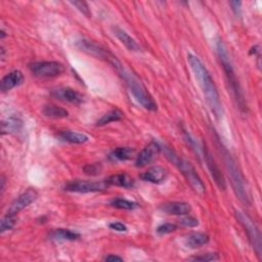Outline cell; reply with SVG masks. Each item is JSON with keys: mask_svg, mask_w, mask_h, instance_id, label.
Returning a JSON list of instances; mask_svg holds the SVG:
<instances>
[{"mask_svg": "<svg viewBox=\"0 0 262 262\" xmlns=\"http://www.w3.org/2000/svg\"><path fill=\"white\" fill-rule=\"evenodd\" d=\"M165 157L169 162H171L184 176L187 183L190 185V187L199 195H204L206 192V187L204 182L202 181L201 177L197 173L196 169L193 167V165L181 158L173 149L169 147L162 148Z\"/></svg>", "mask_w": 262, "mask_h": 262, "instance_id": "cell-5", "label": "cell"}, {"mask_svg": "<svg viewBox=\"0 0 262 262\" xmlns=\"http://www.w3.org/2000/svg\"><path fill=\"white\" fill-rule=\"evenodd\" d=\"M73 7H75L80 13H82L85 17L90 18L91 17V12L88 7V5L85 2H71L70 3Z\"/></svg>", "mask_w": 262, "mask_h": 262, "instance_id": "cell-30", "label": "cell"}, {"mask_svg": "<svg viewBox=\"0 0 262 262\" xmlns=\"http://www.w3.org/2000/svg\"><path fill=\"white\" fill-rule=\"evenodd\" d=\"M215 141L217 145V149L221 154L226 172L230 179V183H231V186H232V189H233L235 196L239 198V200L242 203L250 206L251 198H250V195L247 189L245 178H244L235 160L233 159L231 154L227 151V149L223 146V144L219 139L218 134H216V133H215Z\"/></svg>", "mask_w": 262, "mask_h": 262, "instance_id": "cell-2", "label": "cell"}, {"mask_svg": "<svg viewBox=\"0 0 262 262\" xmlns=\"http://www.w3.org/2000/svg\"><path fill=\"white\" fill-rule=\"evenodd\" d=\"M234 216L237 220V222L243 226L245 232L248 235L249 242L252 245L256 255L261 259L262 256V243H261V233L253 219L246 214L244 211L241 210H235L234 211Z\"/></svg>", "mask_w": 262, "mask_h": 262, "instance_id": "cell-6", "label": "cell"}, {"mask_svg": "<svg viewBox=\"0 0 262 262\" xmlns=\"http://www.w3.org/2000/svg\"><path fill=\"white\" fill-rule=\"evenodd\" d=\"M114 34L121 41V43L130 52H139L140 46L137 41L131 37L127 32L120 28H114Z\"/></svg>", "mask_w": 262, "mask_h": 262, "instance_id": "cell-20", "label": "cell"}, {"mask_svg": "<svg viewBox=\"0 0 262 262\" xmlns=\"http://www.w3.org/2000/svg\"><path fill=\"white\" fill-rule=\"evenodd\" d=\"M25 78L24 75L21 71L19 70H15L10 72L9 74H7L3 80H2V85H0V88L5 92V91H9L14 89L15 87L20 86L21 84H23Z\"/></svg>", "mask_w": 262, "mask_h": 262, "instance_id": "cell-16", "label": "cell"}, {"mask_svg": "<svg viewBox=\"0 0 262 262\" xmlns=\"http://www.w3.org/2000/svg\"><path fill=\"white\" fill-rule=\"evenodd\" d=\"M24 126L23 120L16 116H11L2 121V134H12L22 130Z\"/></svg>", "mask_w": 262, "mask_h": 262, "instance_id": "cell-17", "label": "cell"}, {"mask_svg": "<svg viewBox=\"0 0 262 262\" xmlns=\"http://www.w3.org/2000/svg\"><path fill=\"white\" fill-rule=\"evenodd\" d=\"M201 150H202L203 158H204V160H205V163H206V165H207V167H208V170H209V172H210V174H211L213 180L215 181L216 185H217L220 189L224 190V189L226 188L225 179H224V177H223V175H222V173H221V171H220L218 165L216 164L214 158L212 157L211 152L209 151V149L207 148L206 145H204Z\"/></svg>", "mask_w": 262, "mask_h": 262, "instance_id": "cell-10", "label": "cell"}, {"mask_svg": "<svg viewBox=\"0 0 262 262\" xmlns=\"http://www.w3.org/2000/svg\"><path fill=\"white\" fill-rule=\"evenodd\" d=\"M110 205L114 208L117 209H122V210H134L138 207V204L136 202L123 199V198H117L111 201Z\"/></svg>", "mask_w": 262, "mask_h": 262, "instance_id": "cell-26", "label": "cell"}, {"mask_svg": "<svg viewBox=\"0 0 262 262\" xmlns=\"http://www.w3.org/2000/svg\"><path fill=\"white\" fill-rule=\"evenodd\" d=\"M52 96L59 101L74 105H80L84 101L83 96L71 87H61L55 89L53 90Z\"/></svg>", "mask_w": 262, "mask_h": 262, "instance_id": "cell-13", "label": "cell"}, {"mask_svg": "<svg viewBox=\"0 0 262 262\" xmlns=\"http://www.w3.org/2000/svg\"><path fill=\"white\" fill-rule=\"evenodd\" d=\"M160 210L168 215L183 216L192 211V206L186 202H168L160 206Z\"/></svg>", "mask_w": 262, "mask_h": 262, "instance_id": "cell-14", "label": "cell"}, {"mask_svg": "<svg viewBox=\"0 0 262 262\" xmlns=\"http://www.w3.org/2000/svg\"><path fill=\"white\" fill-rule=\"evenodd\" d=\"M59 137L61 139H63L64 141H67L70 144H75V145H83V144H86L89 141L88 135H86L84 133L72 131V130L61 131L59 133Z\"/></svg>", "mask_w": 262, "mask_h": 262, "instance_id": "cell-21", "label": "cell"}, {"mask_svg": "<svg viewBox=\"0 0 262 262\" xmlns=\"http://www.w3.org/2000/svg\"><path fill=\"white\" fill-rule=\"evenodd\" d=\"M210 237L205 232H192L184 239V245L189 249H198L207 245Z\"/></svg>", "mask_w": 262, "mask_h": 262, "instance_id": "cell-18", "label": "cell"}, {"mask_svg": "<svg viewBox=\"0 0 262 262\" xmlns=\"http://www.w3.org/2000/svg\"><path fill=\"white\" fill-rule=\"evenodd\" d=\"M31 73L39 78H55L65 73L66 68L60 62L42 61L30 65Z\"/></svg>", "mask_w": 262, "mask_h": 262, "instance_id": "cell-7", "label": "cell"}, {"mask_svg": "<svg viewBox=\"0 0 262 262\" xmlns=\"http://www.w3.org/2000/svg\"><path fill=\"white\" fill-rule=\"evenodd\" d=\"M162 147L157 141H151L145 149L137 155L135 160V166L138 168L145 167L152 163L161 153Z\"/></svg>", "mask_w": 262, "mask_h": 262, "instance_id": "cell-12", "label": "cell"}, {"mask_svg": "<svg viewBox=\"0 0 262 262\" xmlns=\"http://www.w3.org/2000/svg\"><path fill=\"white\" fill-rule=\"evenodd\" d=\"M0 52H2V56H0V58H2V60L4 61L5 60V57H6V53H5V49L2 47V50H0Z\"/></svg>", "mask_w": 262, "mask_h": 262, "instance_id": "cell-37", "label": "cell"}, {"mask_svg": "<svg viewBox=\"0 0 262 262\" xmlns=\"http://www.w3.org/2000/svg\"><path fill=\"white\" fill-rule=\"evenodd\" d=\"M42 114L52 119H64L69 116V112L59 106L56 105H46L42 109Z\"/></svg>", "mask_w": 262, "mask_h": 262, "instance_id": "cell-23", "label": "cell"}, {"mask_svg": "<svg viewBox=\"0 0 262 262\" xmlns=\"http://www.w3.org/2000/svg\"><path fill=\"white\" fill-rule=\"evenodd\" d=\"M2 185H0V190H2V195L4 194V190H5V184H6V178H5V176L3 175L2 176Z\"/></svg>", "mask_w": 262, "mask_h": 262, "instance_id": "cell-36", "label": "cell"}, {"mask_svg": "<svg viewBox=\"0 0 262 262\" xmlns=\"http://www.w3.org/2000/svg\"><path fill=\"white\" fill-rule=\"evenodd\" d=\"M134 150L128 147H119L115 149L110 155L109 159L111 161H127L132 158L134 155Z\"/></svg>", "mask_w": 262, "mask_h": 262, "instance_id": "cell-24", "label": "cell"}, {"mask_svg": "<svg viewBox=\"0 0 262 262\" xmlns=\"http://www.w3.org/2000/svg\"><path fill=\"white\" fill-rule=\"evenodd\" d=\"M49 237L53 241H75L80 237V234L67 228H57L50 232Z\"/></svg>", "mask_w": 262, "mask_h": 262, "instance_id": "cell-22", "label": "cell"}, {"mask_svg": "<svg viewBox=\"0 0 262 262\" xmlns=\"http://www.w3.org/2000/svg\"><path fill=\"white\" fill-rule=\"evenodd\" d=\"M6 37V32L4 30H2V39H4Z\"/></svg>", "mask_w": 262, "mask_h": 262, "instance_id": "cell-38", "label": "cell"}, {"mask_svg": "<svg viewBox=\"0 0 262 262\" xmlns=\"http://www.w3.org/2000/svg\"><path fill=\"white\" fill-rule=\"evenodd\" d=\"M123 112L120 111L119 109H114L109 111L108 113H106L105 115H103V117L101 119H99L97 121V126H106L112 122H118L120 120H122L123 118Z\"/></svg>", "mask_w": 262, "mask_h": 262, "instance_id": "cell-25", "label": "cell"}, {"mask_svg": "<svg viewBox=\"0 0 262 262\" xmlns=\"http://www.w3.org/2000/svg\"><path fill=\"white\" fill-rule=\"evenodd\" d=\"M38 199V193L34 188H28L23 194H21L11 205L8 214L12 216H16L19 212L29 207Z\"/></svg>", "mask_w": 262, "mask_h": 262, "instance_id": "cell-11", "label": "cell"}, {"mask_svg": "<svg viewBox=\"0 0 262 262\" xmlns=\"http://www.w3.org/2000/svg\"><path fill=\"white\" fill-rule=\"evenodd\" d=\"M167 175H168L167 170L164 167L156 165V166H153V167L149 168L144 173H141L140 178L145 181L155 183V184H159V183H162L166 180Z\"/></svg>", "mask_w": 262, "mask_h": 262, "instance_id": "cell-15", "label": "cell"}, {"mask_svg": "<svg viewBox=\"0 0 262 262\" xmlns=\"http://www.w3.org/2000/svg\"><path fill=\"white\" fill-rule=\"evenodd\" d=\"M16 216H12L7 214L2 221H0V232L4 233L6 231L12 230L16 225Z\"/></svg>", "mask_w": 262, "mask_h": 262, "instance_id": "cell-27", "label": "cell"}, {"mask_svg": "<svg viewBox=\"0 0 262 262\" xmlns=\"http://www.w3.org/2000/svg\"><path fill=\"white\" fill-rule=\"evenodd\" d=\"M216 50H217V54L226 78V82L228 84V88L230 89V92L239 107V109L241 110L242 113H247L248 112V107H247V103L243 93V90L241 88L239 79L236 78L235 72L233 70L231 61H230V57L229 54L227 52V49L225 46V44L223 43V41L221 39H218L216 42Z\"/></svg>", "mask_w": 262, "mask_h": 262, "instance_id": "cell-3", "label": "cell"}, {"mask_svg": "<svg viewBox=\"0 0 262 262\" xmlns=\"http://www.w3.org/2000/svg\"><path fill=\"white\" fill-rule=\"evenodd\" d=\"M177 228H178V226L175 223L167 222V223H163V224L159 225L157 227L156 231L159 235H165V234H168V233H171V232L177 230Z\"/></svg>", "mask_w": 262, "mask_h": 262, "instance_id": "cell-28", "label": "cell"}, {"mask_svg": "<svg viewBox=\"0 0 262 262\" xmlns=\"http://www.w3.org/2000/svg\"><path fill=\"white\" fill-rule=\"evenodd\" d=\"M109 183L107 180L101 181H90V180H72L65 184L64 189L70 193L78 194H87V193H97L103 192L109 188Z\"/></svg>", "mask_w": 262, "mask_h": 262, "instance_id": "cell-8", "label": "cell"}, {"mask_svg": "<svg viewBox=\"0 0 262 262\" xmlns=\"http://www.w3.org/2000/svg\"><path fill=\"white\" fill-rule=\"evenodd\" d=\"M229 5H230V7H231L233 13H234L236 16H239L240 13H241L242 3H240V2H231Z\"/></svg>", "mask_w": 262, "mask_h": 262, "instance_id": "cell-34", "label": "cell"}, {"mask_svg": "<svg viewBox=\"0 0 262 262\" xmlns=\"http://www.w3.org/2000/svg\"><path fill=\"white\" fill-rule=\"evenodd\" d=\"M106 180L109 183V185L121 186V187H125V188H132L135 185L134 179L127 173L113 174L110 177H108Z\"/></svg>", "mask_w": 262, "mask_h": 262, "instance_id": "cell-19", "label": "cell"}, {"mask_svg": "<svg viewBox=\"0 0 262 262\" xmlns=\"http://www.w3.org/2000/svg\"><path fill=\"white\" fill-rule=\"evenodd\" d=\"M179 224L185 227H197L199 225V220L193 216H185L180 218Z\"/></svg>", "mask_w": 262, "mask_h": 262, "instance_id": "cell-31", "label": "cell"}, {"mask_svg": "<svg viewBox=\"0 0 262 262\" xmlns=\"http://www.w3.org/2000/svg\"><path fill=\"white\" fill-rule=\"evenodd\" d=\"M77 46L84 53L97 58V59H101L104 60L106 62H108L109 64H111L115 59L116 56H114L112 53H110L109 51H107L106 49L102 47L101 45L94 43L91 40L88 39H81L77 42Z\"/></svg>", "mask_w": 262, "mask_h": 262, "instance_id": "cell-9", "label": "cell"}, {"mask_svg": "<svg viewBox=\"0 0 262 262\" xmlns=\"http://www.w3.org/2000/svg\"><path fill=\"white\" fill-rule=\"evenodd\" d=\"M109 227L115 231H119V232H125L127 231V226L122 223V222H119V221H116V222H111L109 224Z\"/></svg>", "mask_w": 262, "mask_h": 262, "instance_id": "cell-33", "label": "cell"}, {"mask_svg": "<svg viewBox=\"0 0 262 262\" xmlns=\"http://www.w3.org/2000/svg\"><path fill=\"white\" fill-rule=\"evenodd\" d=\"M187 62L194 72V75L204 93V97L206 98V101L212 113L214 114L216 119L219 120L223 115V109L220 101V96L213 78L211 77L209 71L207 70L203 62L197 56L188 54Z\"/></svg>", "mask_w": 262, "mask_h": 262, "instance_id": "cell-1", "label": "cell"}, {"mask_svg": "<svg viewBox=\"0 0 262 262\" xmlns=\"http://www.w3.org/2000/svg\"><path fill=\"white\" fill-rule=\"evenodd\" d=\"M105 261H111V262H114V261H117V262H122L123 261V258L120 257V256H117V255H108L104 258Z\"/></svg>", "mask_w": 262, "mask_h": 262, "instance_id": "cell-35", "label": "cell"}, {"mask_svg": "<svg viewBox=\"0 0 262 262\" xmlns=\"http://www.w3.org/2000/svg\"><path fill=\"white\" fill-rule=\"evenodd\" d=\"M116 71L119 73L120 77L124 80L125 84L127 85L129 91L132 93L134 100L146 110L155 112L157 111L158 107L156 102L153 100L147 88L144 86V84L140 82V80L128 69L122 65V63L117 59L115 63L112 65Z\"/></svg>", "mask_w": 262, "mask_h": 262, "instance_id": "cell-4", "label": "cell"}, {"mask_svg": "<svg viewBox=\"0 0 262 262\" xmlns=\"http://www.w3.org/2000/svg\"><path fill=\"white\" fill-rule=\"evenodd\" d=\"M102 170V166L100 164H87L83 167V171L87 175H98Z\"/></svg>", "mask_w": 262, "mask_h": 262, "instance_id": "cell-32", "label": "cell"}, {"mask_svg": "<svg viewBox=\"0 0 262 262\" xmlns=\"http://www.w3.org/2000/svg\"><path fill=\"white\" fill-rule=\"evenodd\" d=\"M219 259H220V257L217 253H205V254L190 257L188 260H190V261H217Z\"/></svg>", "mask_w": 262, "mask_h": 262, "instance_id": "cell-29", "label": "cell"}]
</instances>
